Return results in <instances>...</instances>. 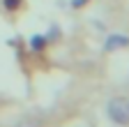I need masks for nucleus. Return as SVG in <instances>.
<instances>
[{"instance_id": "obj_1", "label": "nucleus", "mask_w": 129, "mask_h": 127, "mask_svg": "<svg viewBox=\"0 0 129 127\" xmlns=\"http://www.w3.org/2000/svg\"><path fill=\"white\" fill-rule=\"evenodd\" d=\"M106 111H108V118L115 125H127L129 122V97H113Z\"/></svg>"}, {"instance_id": "obj_2", "label": "nucleus", "mask_w": 129, "mask_h": 127, "mask_svg": "<svg viewBox=\"0 0 129 127\" xmlns=\"http://www.w3.org/2000/svg\"><path fill=\"white\" fill-rule=\"evenodd\" d=\"M118 44H129V39H127V37H111V39L106 42V51H111L113 46H118Z\"/></svg>"}, {"instance_id": "obj_3", "label": "nucleus", "mask_w": 129, "mask_h": 127, "mask_svg": "<svg viewBox=\"0 0 129 127\" xmlns=\"http://www.w3.org/2000/svg\"><path fill=\"white\" fill-rule=\"evenodd\" d=\"M30 46H32L35 51H39L42 46H44V37H32V39H30Z\"/></svg>"}, {"instance_id": "obj_4", "label": "nucleus", "mask_w": 129, "mask_h": 127, "mask_svg": "<svg viewBox=\"0 0 129 127\" xmlns=\"http://www.w3.org/2000/svg\"><path fill=\"white\" fill-rule=\"evenodd\" d=\"M19 5H21V0H5V7L7 9H16Z\"/></svg>"}, {"instance_id": "obj_5", "label": "nucleus", "mask_w": 129, "mask_h": 127, "mask_svg": "<svg viewBox=\"0 0 129 127\" xmlns=\"http://www.w3.org/2000/svg\"><path fill=\"white\" fill-rule=\"evenodd\" d=\"M85 3H88V0H72L74 7H81V5H85Z\"/></svg>"}]
</instances>
